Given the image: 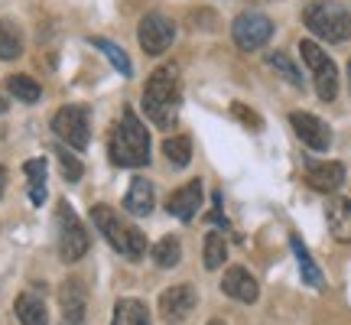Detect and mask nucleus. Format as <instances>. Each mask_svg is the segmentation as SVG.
Segmentation results:
<instances>
[{
    "instance_id": "9d476101",
    "label": "nucleus",
    "mask_w": 351,
    "mask_h": 325,
    "mask_svg": "<svg viewBox=\"0 0 351 325\" xmlns=\"http://www.w3.org/2000/svg\"><path fill=\"white\" fill-rule=\"evenodd\" d=\"M192 309H195V289L189 283H179V287H169L166 293H160V315L169 325L186 322Z\"/></svg>"
},
{
    "instance_id": "39448f33",
    "label": "nucleus",
    "mask_w": 351,
    "mask_h": 325,
    "mask_svg": "<svg viewBox=\"0 0 351 325\" xmlns=\"http://www.w3.org/2000/svg\"><path fill=\"white\" fill-rule=\"evenodd\" d=\"M300 56L315 78V95L322 101H335V95H339V69H335V62L328 59L326 52H322V46L313 43V39H302L300 43Z\"/></svg>"
},
{
    "instance_id": "7c9ffc66",
    "label": "nucleus",
    "mask_w": 351,
    "mask_h": 325,
    "mask_svg": "<svg viewBox=\"0 0 351 325\" xmlns=\"http://www.w3.org/2000/svg\"><path fill=\"white\" fill-rule=\"evenodd\" d=\"M3 189H7V169L0 166V195H3Z\"/></svg>"
},
{
    "instance_id": "393cba45",
    "label": "nucleus",
    "mask_w": 351,
    "mask_h": 325,
    "mask_svg": "<svg viewBox=\"0 0 351 325\" xmlns=\"http://www.w3.org/2000/svg\"><path fill=\"white\" fill-rule=\"evenodd\" d=\"M7 91H10L13 98L26 101V104L39 101V95H43V88H39L29 75H10V78H7Z\"/></svg>"
},
{
    "instance_id": "c85d7f7f",
    "label": "nucleus",
    "mask_w": 351,
    "mask_h": 325,
    "mask_svg": "<svg viewBox=\"0 0 351 325\" xmlns=\"http://www.w3.org/2000/svg\"><path fill=\"white\" fill-rule=\"evenodd\" d=\"M59 162H62V176L69 182H78V179H82V162H78L72 153L59 150Z\"/></svg>"
},
{
    "instance_id": "f03ea898",
    "label": "nucleus",
    "mask_w": 351,
    "mask_h": 325,
    "mask_svg": "<svg viewBox=\"0 0 351 325\" xmlns=\"http://www.w3.org/2000/svg\"><path fill=\"white\" fill-rule=\"evenodd\" d=\"M108 153H111L114 166H124V169H137V166L150 162V134H147V127L140 124L137 111L124 108L121 121L111 130Z\"/></svg>"
},
{
    "instance_id": "5701e85b",
    "label": "nucleus",
    "mask_w": 351,
    "mask_h": 325,
    "mask_svg": "<svg viewBox=\"0 0 351 325\" xmlns=\"http://www.w3.org/2000/svg\"><path fill=\"white\" fill-rule=\"evenodd\" d=\"M225 257H228L225 234L212 231V234L205 238V254H202V261H205V267H208V270H218V267H225Z\"/></svg>"
},
{
    "instance_id": "0eeeda50",
    "label": "nucleus",
    "mask_w": 351,
    "mask_h": 325,
    "mask_svg": "<svg viewBox=\"0 0 351 325\" xmlns=\"http://www.w3.org/2000/svg\"><path fill=\"white\" fill-rule=\"evenodd\" d=\"M52 130H56V137H62L69 147L85 150L88 140H91L88 108H82V104H65V108H59L56 117H52Z\"/></svg>"
},
{
    "instance_id": "4be33fe9",
    "label": "nucleus",
    "mask_w": 351,
    "mask_h": 325,
    "mask_svg": "<svg viewBox=\"0 0 351 325\" xmlns=\"http://www.w3.org/2000/svg\"><path fill=\"white\" fill-rule=\"evenodd\" d=\"M26 179H29V202L43 205L46 202V160H26Z\"/></svg>"
},
{
    "instance_id": "6e6552de",
    "label": "nucleus",
    "mask_w": 351,
    "mask_h": 325,
    "mask_svg": "<svg viewBox=\"0 0 351 325\" xmlns=\"http://www.w3.org/2000/svg\"><path fill=\"white\" fill-rule=\"evenodd\" d=\"M231 36L238 43V49L244 52H254L267 46L270 36H274V23H270V16H263V13H241L234 26H231Z\"/></svg>"
},
{
    "instance_id": "20e7f679",
    "label": "nucleus",
    "mask_w": 351,
    "mask_h": 325,
    "mask_svg": "<svg viewBox=\"0 0 351 325\" xmlns=\"http://www.w3.org/2000/svg\"><path fill=\"white\" fill-rule=\"evenodd\" d=\"M302 20L319 39H328V43L351 39V13L335 0H313L302 10Z\"/></svg>"
},
{
    "instance_id": "72a5a7b5",
    "label": "nucleus",
    "mask_w": 351,
    "mask_h": 325,
    "mask_svg": "<svg viewBox=\"0 0 351 325\" xmlns=\"http://www.w3.org/2000/svg\"><path fill=\"white\" fill-rule=\"evenodd\" d=\"M208 325H221V322H218V319H212V322H208Z\"/></svg>"
},
{
    "instance_id": "f3484780",
    "label": "nucleus",
    "mask_w": 351,
    "mask_h": 325,
    "mask_svg": "<svg viewBox=\"0 0 351 325\" xmlns=\"http://www.w3.org/2000/svg\"><path fill=\"white\" fill-rule=\"evenodd\" d=\"M153 205H156V195H153V186L147 179H134L130 189H127V199H124V208L130 215H150Z\"/></svg>"
},
{
    "instance_id": "a878e982",
    "label": "nucleus",
    "mask_w": 351,
    "mask_h": 325,
    "mask_svg": "<svg viewBox=\"0 0 351 325\" xmlns=\"http://www.w3.org/2000/svg\"><path fill=\"white\" fill-rule=\"evenodd\" d=\"M91 46L104 52V56L111 59V65L117 69V72H121V75H127V78L134 75V65H130V59H127V52L121 49V46H114V43H108V39H91Z\"/></svg>"
},
{
    "instance_id": "423d86ee",
    "label": "nucleus",
    "mask_w": 351,
    "mask_h": 325,
    "mask_svg": "<svg viewBox=\"0 0 351 325\" xmlns=\"http://www.w3.org/2000/svg\"><path fill=\"white\" fill-rule=\"evenodd\" d=\"M88 231L78 221V215L72 212L69 202H59V257L65 263H75L88 254Z\"/></svg>"
},
{
    "instance_id": "7ed1b4c3",
    "label": "nucleus",
    "mask_w": 351,
    "mask_h": 325,
    "mask_svg": "<svg viewBox=\"0 0 351 325\" xmlns=\"http://www.w3.org/2000/svg\"><path fill=\"white\" fill-rule=\"evenodd\" d=\"M91 221H95L98 231L108 238V244H111L117 254H124L127 261H140V257L147 254V238H143L134 225H127L114 208L95 205V208H91Z\"/></svg>"
},
{
    "instance_id": "aec40b11",
    "label": "nucleus",
    "mask_w": 351,
    "mask_h": 325,
    "mask_svg": "<svg viewBox=\"0 0 351 325\" xmlns=\"http://www.w3.org/2000/svg\"><path fill=\"white\" fill-rule=\"evenodd\" d=\"M111 325H153L150 313L140 300H121L114 306V322Z\"/></svg>"
},
{
    "instance_id": "cd10ccee",
    "label": "nucleus",
    "mask_w": 351,
    "mask_h": 325,
    "mask_svg": "<svg viewBox=\"0 0 351 325\" xmlns=\"http://www.w3.org/2000/svg\"><path fill=\"white\" fill-rule=\"evenodd\" d=\"M267 62H270V69H274L276 75H283V78H287L289 85L302 88V75H300V69L293 65V59H289L287 52H274V56H267Z\"/></svg>"
},
{
    "instance_id": "9b49d317",
    "label": "nucleus",
    "mask_w": 351,
    "mask_h": 325,
    "mask_svg": "<svg viewBox=\"0 0 351 325\" xmlns=\"http://www.w3.org/2000/svg\"><path fill=\"white\" fill-rule=\"evenodd\" d=\"M289 124H293L296 137H300L309 150H328V147H332V130H328V124L319 121L315 114L293 111L289 114Z\"/></svg>"
},
{
    "instance_id": "412c9836",
    "label": "nucleus",
    "mask_w": 351,
    "mask_h": 325,
    "mask_svg": "<svg viewBox=\"0 0 351 325\" xmlns=\"http://www.w3.org/2000/svg\"><path fill=\"white\" fill-rule=\"evenodd\" d=\"M289 248H293V254H296V263H300V274H302V280L309 283V287H322V270L315 267V261H313V254L306 250V244H302V238H289Z\"/></svg>"
},
{
    "instance_id": "2eb2a0df",
    "label": "nucleus",
    "mask_w": 351,
    "mask_h": 325,
    "mask_svg": "<svg viewBox=\"0 0 351 325\" xmlns=\"http://www.w3.org/2000/svg\"><path fill=\"white\" fill-rule=\"evenodd\" d=\"M306 182H309V189H315V192H335V189H341V182H345V166L335 160L313 162V166L306 169Z\"/></svg>"
},
{
    "instance_id": "bb28decb",
    "label": "nucleus",
    "mask_w": 351,
    "mask_h": 325,
    "mask_svg": "<svg viewBox=\"0 0 351 325\" xmlns=\"http://www.w3.org/2000/svg\"><path fill=\"white\" fill-rule=\"evenodd\" d=\"M163 153H166V160L173 162V166H189V160H192V140H189L186 134L169 137L163 143Z\"/></svg>"
},
{
    "instance_id": "ddd939ff",
    "label": "nucleus",
    "mask_w": 351,
    "mask_h": 325,
    "mask_svg": "<svg viewBox=\"0 0 351 325\" xmlns=\"http://www.w3.org/2000/svg\"><path fill=\"white\" fill-rule=\"evenodd\" d=\"M199 202H202V182L192 179V182H186L182 189H176L173 195L166 199V212L176 215L179 221H192L195 212H199Z\"/></svg>"
},
{
    "instance_id": "2f4dec72",
    "label": "nucleus",
    "mask_w": 351,
    "mask_h": 325,
    "mask_svg": "<svg viewBox=\"0 0 351 325\" xmlns=\"http://www.w3.org/2000/svg\"><path fill=\"white\" fill-rule=\"evenodd\" d=\"M3 111H7V101H3V98H0V114H3Z\"/></svg>"
},
{
    "instance_id": "f257e3e1",
    "label": "nucleus",
    "mask_w": 351,
    "mask_h": 325,
    "mask_svg": "<svg viewBox=\"0 0 351 325\" xmlns=\"http://www.w3.org/2000/svg\"><path fill=\"white\" fill-rule=\"evenodd\" d=\"M182 104V82H179V69L176 65H160L143 88V111L156 127H169L176 124V114Z\"/></svg>"
},
{
    "instance_id": "6ab92c4d",
    "label": "nucleus",
    "mask_w": 351,
    "mask_h": 325,
    "mask_svg": "<svg viewBox=\"0 0 351 325\" xmlns=\"http://www.w3.org/2000/svg\"><path fill=\"white\" fill-rule=\"evenodd\" d=\"M23 56V33L13 20H0V59H20Z\"/></svg>"
},
{
    "instance_id": "1a4fd4ad",
    "label": "nucleus",
    "mask_w": 351,
    "mask_h": 325,
    "mask_svg": "<svg viewBox=\"0 0 351 325\" xmlns=\"http://www.w3.org/2000/svg\"><path fill=\"white\" fill-rule=\"evenodd\" d=\"M137 36H140V49L147 52V56H163L173 46L176 26H173V20H166L163 13H147L140 20Z\"/></svg>"
},
{
    "instance_id": "473e14b6",
    "label": "nucleus",
    "mask_w": 351,
    "mask_h": 325,
    "mask_svg": "<svg viewBox=\"0 0 351 325\" xmlns=\"http://www.w3.org/2000/svg\"><path fill=\"white\" fill-rule=\"evenodd\" d=\"M348 85H351V62H348Z\"/></svg>"
},
{
    "instance_id": "a211bd4d",
    "label": "nucleus",
    "mask_w": 351,
    "mask_h": 325,
    "mask_svg": "<svg viewBox=\"0 0 351 325\" xmlns=\"http://www.w3.org/2000/svg\"><path fill=\"white\" fill-rule=\"evenodd\" d=\"M16 319H20V325H49L46 302L39 300L36 293H23L16 300Z\"/></svg>"
},
{
    "instance_id": "4468645a",
    "label": "nucleus",
    "mask_w": 351,
    "mask_h": 325,
    "mask_svg": "<svg viewBox=\"0 0 351 325\" xmlns=\"http://www.w3.org/2000/svg\"><path fill=\"white\" fill-rule=\"evenodd\" d=\"M221 289H225L231 300H238V302H257V296H261L257 280H254L244 267H228L225 280H221Z\"/></svg>"
},
{
    "instance_id": "f8f14e48",
    "label": "nucleus",
    "mask_w": 351,
    "mask_h": 325,
    "mask_svg": "<svg viewBox=\"0 0 351 325\" xmlns=\"http://www.w3.org/2000/svg\"><path fill=\"white\" fill-rule=\"evenodd\" d=\"M85 283L72 276V280H65L62 289H59V302H62V322L59 325H85Z\"/></svg>"
},
{
    "instance_id": "c756f323",
    "label": "nucleus",
    "mask_w": 351,
    "mask_h": 325,
    "mask_svg": "<svg viewBox=\"0 0 351 325\" xmlns=\"http://www.w3.org/2000/svg\"><path fill=\"white\" fill-rule=\"evenodd\" d=\"M231 111H234V117H238L241 124L254 127V130H261V127H263V121H261V117H257V114H254L251 108H244V104H231Z\"/></svg>"
},
{
    "instance_id": "dca6fc26",
    "label": "nucleus",
    "mask_w": 351,
    "mask_h": 325,
    "mask_svg": "<svg viewBox=\"0 0 351 325\" xmlns=\"http://www.w3.org/2000/svg\"><path fill=\"white\" fill-rule=\"evenodd\" d=\"M326 221L332 238L351 244V199H332L326 208Z\"/></svg>"
},
{
    "instance_id": "b1692460",
    "label": "nucleus",
    "mask_w": 351,
    "mask_h": 325,
    "mask_svg": "<svg viewBox=\"0 0 351 325\" xmlns=\"http://www.w3.org/2000/svg\"><path fill=\"white\" fill-rule=\"evenodd\" d=\"M153 261H156V267H176V263L182 261V244H179V238H163L156 241V248H153Z\"/></svg>"
}]
</instances>
